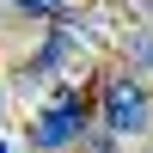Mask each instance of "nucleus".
<instances>
[{
  "mask_svg": "<svg viewBox=\"0 0 153 153\" xmlns=\"http://www.w3.org/2000/svg\"><path fill=\"white\" fill-rule=\"evenodd\" d=\"M0 153H6V141H0Z\"/></svg>",
  "mask_w": 153,
  "mask_h": 153,
  "instance_id": "obj_6",
  "label": "nucleus"
},
{
  "mask_svg": "<svg viewBox=\"0 0 153 153\" xmlns=\"http://www.w3.org/2000/svg\"><path fill=\"white\" fill-rule=\"evenodd\" d=\"M80 147H86V153H129L117 135H104V129H86V135H80Z\"/></svg>",
  "mask_w": 153,
  "mask_h": 153,
  "instance_id": "obj_5",
  "label": "nucleus"
},
{
  "mask_svg": "<svg viewBox=\"0 0 153 153\" xmlns=\"http://www.w3.org/2000/svg\"><path fill=\"white\" fill-rule=\"evenodd\" d=\"M92 129L117 135L123 147L153 135V80L135 68H104L92 80Z\"/></svg>",
  "mask_w": 153,
  "mask_h": 153,
  "instance_id": "obj_1",
  "label": "nucleus"
},
{
  "mask_svg": "<svg viewBox=\"0 0 153 153\" xmlns=\"http://www.w3.org/2000/svg\"><path fill=\"white\" fill-rule=\"evenodd\" d=\"M117 43H123V68H135V74L153 80V25H129Z\"/></svg>",
  "mask_w": 153,
  "mask_h": 153,
  "instance_id": "obj_3",
  "label": "nucleus"
},
{
  "mask_svg": "<svg viewBox=\"0 0 153 153\" xmlns=\"http://www.w3.org/2000/svg\"><path fill=\"white\" fill-rule=\"evenodd\" d=\"M147 12H153V6H147Z\"/></svg>",
  "mask_w": 153,
  "mask_h": 153,
  "instance_id": "obj_7",
  "label": "nucleus"
},
{
  "mask_svg": "<svg viewBox=\"0 0 153 153\" xmlns=\"http://www.w3.org/2000/svg\"><path fill=\"white\" fill-rule=\"evenodd\" d=\"M19 19H37V25H49V19H61V12H74V0H6Z\"/></svg>",
  "mask_w": 153,
  "mask_h": 153,
  "instance_id": "obj_4",
  "label": "nucleus"
},
{
  "mask_svg": "<svg viewBox=\"0 0 153 153\" xmlns=\"http://www.w3.org/2000/svg\"><path fill=\"white\" fill-rule=\"evenodd\" d=\"M86 129H92V92L80 80H61L49 92V104L31 117V147L37 153H68V147H80Z\"/></svg>",
  "mask_w": 153,
  "mask_h": 153,
  "instance_id": "obj_2",
  "label": "nucleus"
}]
</instances>
